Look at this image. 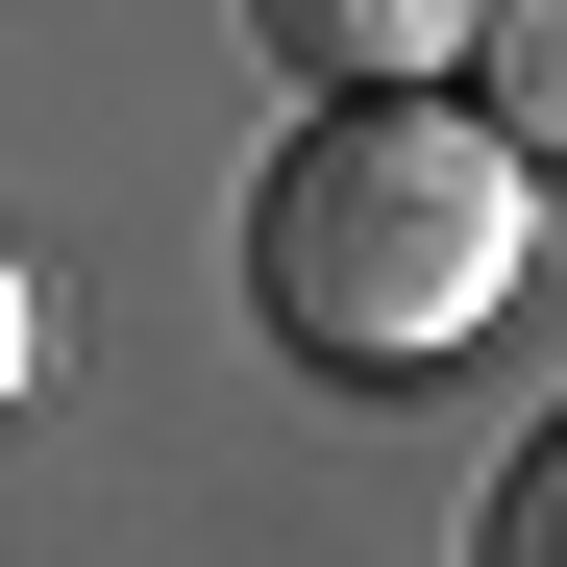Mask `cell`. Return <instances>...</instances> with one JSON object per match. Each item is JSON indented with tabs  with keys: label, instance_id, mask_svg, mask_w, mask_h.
Returning <instances> with one entry per match:
<instances>
[{
	"label": "cell",
	"instance_id": "1",
	"mask_svg": "<svg viewBox=\"0 0 567 567\" xmlns=\"http://www.w3.org/2000/svg\"><path fill=\"white\" fill-rule=\"evenodd\" d=\"M518 223H543V173L494 124H444V100H321L297 148L247 173V321L297 346V370H444L468 321L518 297Z\"/></svg>",
	"mask_w": 567,
	"mask_h": 567
},
{
	"label": "cell",
	"instance_id": "4",
	"mask_svg": "<svg viewBox=\"0 0 567 567\" xmlns=\"http://www.w3.org/2000/svg\"><path fill=\"white\" fill-rule=\"evenodd\" d=\"M468 567H567V420L494 468V518H468Z\"/></svg>",
	"mask_w": 567,
	"mask_h": 567
},
{
	"label": "cell",
	"instance_id": "5",
	"mask_svg": "<svg viewBox=\"0 0 567 567\" xmlns=\"http://www.w3.org/2000/svg\"><path fill=\"white\" fill-rule=\"evenodd\" d=\"M25 346H50V297H25V247H0V395H25Z\"/></svg>",
	"mask_w": 567,
	"mask_h": 567
},
{
	"label": "cell",
	"instance_id": "3",
	"mask_svg": "<svg viewBox=\"0 0 567 567\" xmlns=\"http://www.w3.org/2000/svg\"><path fill=\"white\" fill-rule=\"evenodd\" d=\"M468 124H494L518 173L567 148V0H494V25H468Z\"/></svg>",
	"mask_w": 567,
	"mask_h": 567
},
{
	"label": "cell",
	"instance_id": "2",
	"mask_svg": "<svg viewBox=\"0 0 567 567\" xmlns=\"http://www.w3.org/2000/svg\"><path fill=\"white\" fill-rule=\"evenodd\" d=\"M468 25H494V0H247V50L297 74V100H420Z\"/></svg>",
	"mask_w": 567,
	"mask_h": 567
}]
</instances>
